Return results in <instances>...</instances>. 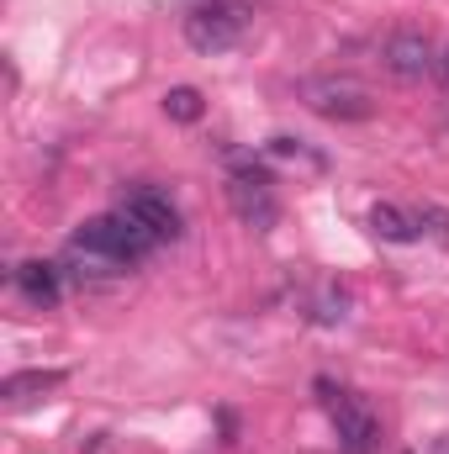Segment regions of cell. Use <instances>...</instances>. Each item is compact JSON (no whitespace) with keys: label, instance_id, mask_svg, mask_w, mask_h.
Returning a JSON list of instances; mask_svg holds the SVG:
<instances>
[{"label":"cell","instance_id":"obj_15","mask_svg":"<svg viewBox=\"0 0 449 454\" xmlns=\"http://www.w3.org/2000/svg\"><path fill=\"white\" fill-rule=\"evenodd\" d=\"M402 454H413V450H402Z\"/></svg>","mask_w":449,"mask_h":454},{"label":"cell","instance_id":"obj_11","mask_svg":"<svg viewBox=\"0 0 449 454\" xmlns=\"http://www.w3.org/2000/svg\"><path fill=\"white\" fill-rule=\"evenodd\" d=\"M164 116L191 127V121H201V116H207V96H201L196 85H175V90H164Z\"/></svg>","mask_w":449,"mask_h":454},{"label":"cell","instance_id":"obj_12","mask_svg":"<svg viewBox=\"0 0 449 454\" xmlns=\"http://www.w3.org/2000/svg\"><path fill=\"white\" fill-rule=\"evenodd\" d=\"M418 227H423V238H434V243H445L449 248V207L423 201V207H418Z\"/></svg>","mask_w":449,"mask_h":454},{"label":"cell","instance_id":"obj_3","mask_svg":"<svg viewBox=\"0 0 449 454\" xmlns=\"http://www.w3.org/2000/svg\"><path fill=\"white\" fill-rule=\"evenodd\" d=\"M227 207H232V217H238L243 227L270 232V227L280 223V201H275V180H270V169L254 164V159H238L232 175H227Z\"/></svg>","mask_w":449,"mask_h":454},{"label":"cell","instance_id":"obj_14","mask_svg":"<svg viewBox=\"0 0 449 454\" xmlns=\"http://www.w3.org/2000/svg\"><path fill=\"white\" fill-rule=\"evenodd\" d=\"M445 454H449V434H445Z\"/></svg>","mask_w":449,"mask_h":454},{"label":"cell","instance_id":"obj_4","mask_svg":"<svg viewBox=\"0 0 449 454\" xmlns=\"http://www.w3.org/2000/svg\"><path fill=\"white\" fill-rule=\"evenodd\" d=\"M302 106L323 121H370L375 116V90L349 80V74H318V80H302Z\"/></svg>","mask_w":449,"mask_h":454},{"label":"cell","instance_id":"obj_1","mask_svg":"<svg viewBox=\"0 0 449 454\" xmlns=\"http://www.w3.org/2000/svg\"><path fill=\"white\" fill-rule=\"evenodd\" d=\"M159 248V238H148L143 227L122 212H101V217H85V223L69 232V254H91V259H106L122 275L138 270L148 254Z\"/></svg>","mask_w":449,"mask_h":454},{"label":"cell","instance_id":"obj_6","mask_svg":"<svg viewBox=\"0 0 449 454\" xmlns=\"http://www.w3.org/2000/svg\"><path fill=\"white\" fill-rule=\"evenodd\" d=\"M116 212H122V217H132L148 238H159V248L185 238V217H180V207H175V201H169V191H159V185H122Z\"/></svg>","mask_w":449,"mask_h":454},{"label":"cell","instance_id":"obj_13","mask_svg":"<svg viewBox=\"0 0 449 454\" xmlns=\"http://www.w3.org/2000/svg\"><path fill=\"white\" fill-rule=\"evenodd\" d=\"M439 80H449V53H445V64H439Z\"/></svg>","mask_w":449,"mask_h":454},{"label":"cell","instance_id":"obj_5","mask_svg":"<svg viewBox=\"0 0 449 454\" xmlns=\"http://www.w3.org/2000/svg\"><path fill=\"white\" fill-rule=\"evenodd\" d=\"M248 32V5L243 0H201L185 11V43L196 53H227Z\"/></svg>","mask_w":449,"mask_h":454},{"label":"cell","instance_id":"obj_7","mask_svg":"<svg viewBox=\"0 0 449 454\" xmlns=\"http://www.w3.org/2000/svg\"><path fill=\"white\" fill-rule=\"evenodd\" d=\"M381 64H386V74H391L397 85H418V80H429V74L439 69V64H434V43H429L418 27L391 32L386 48H381Z\"/></svg>","mask_w":449,"mask_h":454},{"label":"cell","instance_id":"obj_10","mask_svg":"<svg viewBox=\"0 0 449 454\" xmlns=\"http://www.w3.org/2000/svg\"><path fill=\"white\" fill-rule=\"evenodd\" d=\"M59 386H64V370H16V375L0 380V402L21 407V402H37V396H48Z\"/></svg>","mask_w":449,"mask_h":454},{"label":"cell","instance_id":"obj_2","mask_svg":"<svg viewBox=\"0 0 449 454\" xmlns=\"http://www.w3.org/2000/svg\"><path fill=\"white\" fill-rule=\"evenodd\" d=\"M312 391H318V402H323V407H328V418H334L338 454H375V450H381V418L365 407V396H354V391L334 386L328 375H318V380H312Z\"/></svg>","mask_w":449,"mask_h":454},{"label":"cell","instance_id":"obj_9","mask_svg":"<svg viewBox=\"0 0 449 454\" xmlns=\"http://www.w3.org/2000/svg\"><path fill=\"white\" fill-rule=\"evenodd\" d=\"M365 227H370L381 243H418V238H423L418 212H402V207H391V201H375L370 217H365Z\"/></svg>","mask_w":449,"mask_h":454},{"label":"cell","instance_id":"obj_8","mask_svg":"<svg viewBox=\"0 0 449 454\" xmlns=\"http://www.w3.org/2000/svg\"><path fill=\"white\" fill-rule=\"evenodd\" d=\"M11 286H16L21 301L37 307V312H53V307L64 301V270H59L53 259H21V264L11 270Z\"/></svg>","mask_w":449,"mask_h":454}]
</instances>
